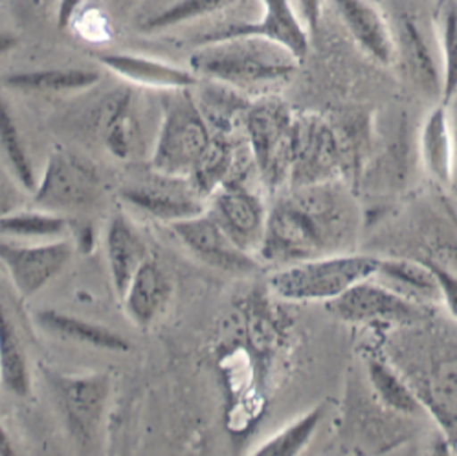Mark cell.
<instances>
[{"label": "cell", "instance_id": "836d02e7", "mask_svg": "<svg viewBox=\"0 0 457 456\" xmlns=\"http://www.w3.org/2000/svg\"><path fill=\"white\" fill-rule=\"evenodd\" d=\"M81 3L83 0H59V8H57V26L59 28H67L72 22Z\"/></svg>", "mask_w": 457, "mask_h": 456}, {"label": "cell", "instance_id": "52a82bcc", "mask_svg": "<svg viewBox=\"0 0 457 456\" xmlns=\"http://www.w3.org/2000/svg\"><path fill=\"white\" fill-rule=\"evenodd\" d=\"M328 309L342 322L389 332L428 322L436 313V309L404 300L373 278H366L349 287L328 304Z\"/></svg>", "mask_w": 457, "mask_h": 456}, {"label": "cell", "instance_id": "5b68a950", "mask_svg": "<svg viewBox=\"0 0 457 456\" xmlns=\"http://www.w3.org/2000/svg\"><path fill=\"white\" fill-rule=\"evenodd\" d=\"M243 129L261 182L270 191L287 188L292 160L294 113L278 97L261 96L252 100Z\"/></svg>", "mask_w": 457, "mask_h": 456}, {"label": "cell", "instance_id": "9a60e30c", "mask_svg": "<svg viewBox=\"0 0 457 456\" xmlns=\"http://www.w3.org/2000/svg\"><path fill=\"white\" fill-rule=\"evenodd\" d=\"M347 34L368 57L384 67L397 61L394 26L371 0H328Z\"/></svg>", "mask_w": 457, "mask_h": 456}, {"label": "cell", "instance_id": "ba28073f", "mask_svg": "<svg viewBox=\"0 0 457 456\" xmlns=\"http://www.w3.org/2000/svg\"><path fill=\"white\" fill-rule=\"evenodd\" d=\"M52 394L72 438L90 445L100 435L111 379L107 374H59L46 372Z\"/></svg>", "mask_w": 457, "mask_h": 456}, {"label": "cell", "instance_id": "5bb4252c", "mask_svg": "<svg viewBox=\"0 0 457 456\" xmlns=\"http://www.w3.org/2000/svg\"><path fill=\"white\" fill-rule=\"evenodd\" d=\"M125 201L170 224L201 215L208 208V195L203 193L193 179L166 173H158V179L147 186L125 191Z\"/></svg>", "mask_w": 457, "mask_h": 456}, {"label": "cell", "instance_id": "d4e9b609", "mask_svg": "<svg viewBox=\"0 0 457 456\" xmlns=\"http://www.w3.org/2000/svg\"><path fill=\"white\" fill-rule=\"evenodd\" d=\"M0 383L17 398H26L31 388L26 353L3 300H0Z\"/></svg>", "mask_w": 457, "mask_h": 456}, {"label": "cell", "instance_id": "cb8c5ba5", "mask_svg": "<svg viewBox=\"0 0 457 456\" xmlns=\"http://www.w3.org/2000/svg\"><path fill=\"white\" fill-rule=\"evenodd\" d=\"M368 377L378 400L391 410L408 416L427 412L420 405L419 398L413 394V390L410 388L406 379L391 365L386 355L368 357Z\"/></svg>", "mask_w": 457, "mask_h": 456}, {"label": "cell", "instance_id": "4fadbf2b", "mask_svg": "<svg viewBox=\"0 0 457 456\" xmlns=\"http://www.w3.org/2000/svg\"><path fill=\"white\" fill-rule=\"evenodd\" d=\"M259 3L261 15L257 21L228 24L208 31L199 39V45L234 36H255L285 46L300 61H303L309 52L311 31L302 22L292 0H259Z\"/></svg>", "mask_w": 457, "mask_h": 456}, {"label": "cell", "instance_id": "7402d4cb", "mask_svg": "<svg viewBox=\"0 0 457 456\" xmlns=\"http://www.w3.org/2000/svg\"><path fill=\"white\" fill-rule=\"evenodd\" d=\"M107 258L111 267L112 285L116 295L121 299L123 292L140 267L147 259V249L135 231V226L125 215H114L107 231Z\"/></svg>", "mask_w": 457, "mask_h": 456}, {"label": "cell", "instance_id": "7a4b0ae2", "mask_svg": "<svg viewBox=\"0 0 457 456\" xmlns=\"http://www.w3.org/2000/svg\"><path fill=\"white\" fill-rule=\"evenodd\" d=\"M395 332L387 346L397 353L384 355L457 445V339L427 330V322Z\"/></svg>", "mask_w": 457, "mask_h": 456}, {"label": "cell", "instance_id": "44dd1931", "mask_svg": "<svg viewBox=\"0 0 457 456\" xmlns=\"http://www.w3.org/2000/svg\"><path fill=\"white\" fill-rule=\"evenodd\" d=\"M419 149L427 172L441 184H453V146L446 104H437L424 120L419 135Z\"/></svg>", "mask_w": 457, "mask_h": 456}, {"label": "cell", "instance_id": "83f0119b", "mask_svg": "<svg viewBox=\"0 0 457 456\" xmlns=\"http://www.w3.org/2000/svg\"><path fill=\"white\" fill-rule=\"evenodd\" d=\"M328 410V405L318 403L298 419L290 421L288 426L274 433L269 440L261 443L252 454L255 456H298L305 452L314 435L318 433L320 423Z\"/></svg>", "mask_w": 457, "mask_h": 456}, {"label": "cell", "instance_id": "9c48e42d", "mask_svg": "<svg viewBox=\"0 0 457 456\" xmlns=\"http://www.w3.org/2000/svg\"><path fill=\"white\" fill-rule=\"evenodd\" d=\"M344 153L333 127L312 114H294L292 160L287 186L340 181Z\"/></svg>", "mask_w": 457, "mask_h": 456}, {"label": "cell", "instance_id": "d6a6232c", "mask_svg": "<svg viewBox=\"0 0 457 456\" xmlns=\"http://www.w3.org/2000/svg\"><path fill=\"white\" fill-rule=\"evenodd\" d=\"M292 3L296 6V12L302 22L305 24V28L309 31H314L320 24L323 4L328 3V0H292Z\"/></svg>", "mask_w": 457, "mask_h": 456}, {"label": "cell", "instance_id": "7c38bea8", "mask_svg": "<svg viewBox=\"0 0 457 456\" xmlns=\"http://www.w3.org/2000/svg\"><path fill=\"white\" fill-rule=\"evenodd\" d=\"M74 247L67 240H52L39 245H13L0 241V264H3L19 291L29 299L54 280L72 259Z\"/></svg>", "mask_w": 457, "mask_h": 456}, {"label": "cell", "instance_id": "74e56055", "mask_svg": "<svg viewBox=\"0 0 457 456\" xmlns=\"http://www.w3.org/2000/svg\"><path fill=\"white\" fill-rule=\"evenodd\" d=\"M15 449L12 445V440L6 433V429L3 427V423H0V456H13Z\"/></svg>", "mask_w": 457, "mask_h": 456}, {"label": "cell", "instance_id": "3957f363", "mask_svg": "<svg viewBox=\"0 0 457 456\" xmlns=\"http://www.w3.org/2000/svg\"><path fill=\"white\" fill-rule=\"evenodd\" d=\"M300 59L285 46L255 36H234L199 45L189 59L199 80L232 87L245 96H270L300 69Z\"/></svg>", "mask_w": 457, "mask_h": 456}, {"label": "cell", "instance_id": "2e32d148", "mask_svg": "<svg viewBox=\"0 0 457 456\" xmlns=\"http://www.w3.org/2000/svg\"><path fill=\"white\" fill-rule=\"evenodd\" d=\"M397 59L417 89L441 102L443 96V71L439 52H434L430 39L424 36L422 26L410 15H401L397 28H394Z\"/></svg>", "mask_w": 457, "mask_h": 456}, {"label": "cell", "instance_id": "d590c367", "mask_svg": "<svg viewBox=\"0 0 457 456\" xmlns=\"http://www.w3.org/2000/svg\"><path fill=\"white\" fill-rule=\"evenodd\" d=\"M17 193H13V190L0 179V219L4 215L15 212V205H17Z\"/></svg>", "mask_w": 457, "mask_h": 456}, {"label": "cell", "instance_id": "1f68e13d", "mask_svg": "<svg viewBox=\"0 0 457 456\" xmlns=\"http://www.w3.org/2000/svg\"><path fill=\"white\" fill-rule=\"evenodd\" d=\"M432 267L441 289V306H445L450 317L457 320V273L437 264H432Z\"/></svg>", "mask_w": 457, "mask_h": 456}, {"label": "cell", "instance_id": "484cf974", "mask_svg": "<svg viewBox=\"0 0 457 456\" xmlns=\"http://www.w3.org/2000/svg\"><path fill=\"white\" fill-rule=\"evenodd\" d=\"M434 30L443 71L441 104H448L457 94V0H439Z\"/></svg>", "mask_w": 457, "mask_h": 456}, {"label": "cell", "instance_id": "e0dca14e", "mask_svg": "<svg viewBox=\"0 0 457 456\" xmlns=\"http://www.w3.org/2000/svg\"><path fill=\"white\" fill-rule=\"evenodd\" d=\"M371 278L417 306L428 309L441 306V289L432 264L413 258H378Z\"/></svg>", "mask_w": 457, "mask_h": 456}, {"label": "cell", "instance_id": "8d00e7d4", "mask_svg": "<svg viewBox=\"0 0 457 456\" xmlns=\"http://www.w3.org/2000/svg\"><path fill=\"white\" fill-rule=\"evenodd\" d=\"M19 39L13 34H8V31H0V55H4L12 52L17 46Z\"/></svg>", "mask_w": 457, "mask_h": 456}, {"label": "cell", "instance_id": "30bf717a", "mask_svg": "<svg viewBox=\"0 0 457 456\" xmlns=\"http://www.w3.org/2000/svg\"><path fill=\"white\" fill-rule=\"evenodd\" d=\"M206 212L241 250L257 258L263 243L269 207L245 181L220 184L208 199Z\"/></svg>", "mask_w": 457, "mask_h": 456}, {"label": "cell", "instance_id": "ac0fdd59", "mask_svg": "<svg viewBox=\"0 0 457 456\" xmlns=\"http://www.w3.org/2000/svg\"><path fill=\"white\" fill-rule=\"evenodd\" d=\"M171 295L173 282L170 274L154 259L147 258L130 278L120 300L130 320L140 328H149L166 311Z\"/></svg>", "mask_w": 457, "mask_h": 456}, {"label": "cell", "instance_id": "4316f807", "mask_svg": "<svg viewBox=\"0 0 457 456\" xmlns=\"http://www.w3.org/2000/svg\"><path fill=\"white\" fill-rule=\"evenodd\" d=\"M100 74L85 69H46L10 74L4 85L22 92H76L94 87Z\"/></svg>", "mask_w": 457, "mask_h": 456}, {"label": "cell", "instance_id": "6da1fadb", "mask_svg": "<svg viewBox=\"0 0 457 456\" xmlns=\"http://www.w3.org/2000/svg\"><path fill=\"white\" fill-rule=\"evenodd\" d=\"M358 208L340 181L287 186L269 207L257 259L279 269L311 258L353 252Z\"/></svg>", "mask_w": 457, "mask_h": 456}, {"label": "cell", "instance_id": "f1b7e54d", "mask_svg": "<svg viewBox=\"0 0 457 456\" xmlns=\"http://www.w3.org/2000/svg\"><path fill=\"white\" fill-rule=\"evenodd\" d=\"M69 223L52 212H12L0 219V236L15 240H62Z\"/></svg>", "mask_w": 457, "mask_h": 456}, {"label": "cell", "instance_id": "277c9868", "mask_svg": "<svg viewBox=\"0 0 457 456\" xmlns=\"http://www.w3.org/2000/svg\"><path fill=\"white\" fill-rule=\"evenodd\" d=\"M377 262L378 258L370 254H329L272 269L267 282L270 292L279 300L329 304L354 283L371 278Z\"/></svg>", "mask_w": 457, "mask_h": 456}, {"label": "cell", "instance_id": "e575fe53", "mask_svg": "<svg viewBox=\"0 0 457 456\" xmlns=\"http://www.w3.org/2000/svg\"><path fill=\"white\" fill-rule=\"evenodd\" d=\"M450 114L452 146H453V184H457V94L446 104Z\"/></svg>", "mask_w": 457, "mask_h": 456}, {"label": "cell", "instance_id": "4dcf8cb0", "mask_svg": "<svg viewBox=\"0 0 457 456\" xmlns=\"http://www.w3.org/2000/svg\"><path fill=\"white\" fill-rule=\"evenodd\" d=\"M237 0H179L177 4L170 6L162 13L154 15L147 24L145 30L160 31L182 24H189L195 21H201L212 17L226 8H230Z\"/></svg>", "mask_w": 457, "mask_h": 456}, {"label": "cell", "instance_id": "8992f818", "mask_svg": "<svg viewBox=\"0 0 457 456\" xmlns=\"http://www.w3.org/2000/svg\"><path fill=\"white\" fill-rule=\"evenodd\" d=\"M191 89L168 106L156 140L153 168L173 177H193L204 160L213 133L197 102L187 96Z\"/></svg>", "mask_w": 457, "mask_h": 456}, {"label": "cell", "instance_id": "8fae6325", "mask_svg": "<svg viewBox=\"0 0 457 456\" xmlns=\"http://www.w3.org/2000/svg\"><path fill=\"white\" fill-rule=\"evenodd\" d=\"M171 228L173 234L195 258H199L203 264L217 271L246 276L263 269L255 256L241 250L222 232V228L212 219L208 212L177 221L171 224Z\"/></svg>", "mask_w": 457, "mask_h": 456}, {"label": "cell", "instance_id": "d6986e66", "mask_svg": "<svg viewBox=\"0 0 457 456\" xmlns=\"http://www.w3.org/2000/svg\"><path fill=\"white\" fill-rule=\"evenodd\" d=\"M96 181L78 162L55 155L36 188V201L48 208H78L90 201Z\"/></svg>", "mask_w": 457, "mask_h": 456}, {"label": "cell", "instance_id": "603a6c76", "mask_svg": "<svg viewBox=\"0 0 457 456\" xmlns=\"http://www.w3.org/2000/svg\"><path fill=\"white\" fill-rule=\"evenodd\" d=\"M36 320L41 328H46L55 335H61L64 339H71L81 344H88L97 350L127 351L130 348L121 335L105 328V325L87 322L72 315H64V313L48 309V311L36 313Z\"/></svg>", "mask_w": 457, "mask_h": 456}, {"label": "cell", "instance_id": "f546056e", "mask_svg": "<svg viewBox=\"0 0 457 456\" xmlns=\"http://www.w3.org/2000/svg\"><path fill=\"white\" fill-rule=\"evenodd\" d=\"M0 149H3L8 165L17 181L21 182V186L28 191H36L37 181L34 168H31V162L21 140L17 123L3 100H0Z\"/></svg>", "mask_w": 457, "mask_h": 456}, {"label": "cell", "instance_id": "ffe728a7", "mask_svg": "<svg viewBox=\"0 0 457 456\" xmlns=\"http://www.w3.org/2000/svg\"><path fill=\"white\" fill-rule=\"evenodd\" d=\"M100 61L120 78L142 87L162 90H186L199 83L197 74L191 69L158 59L135 55V54H104Z\"/></svg>", "mask_w": 457, "mask_h": 456}]
</instances>
